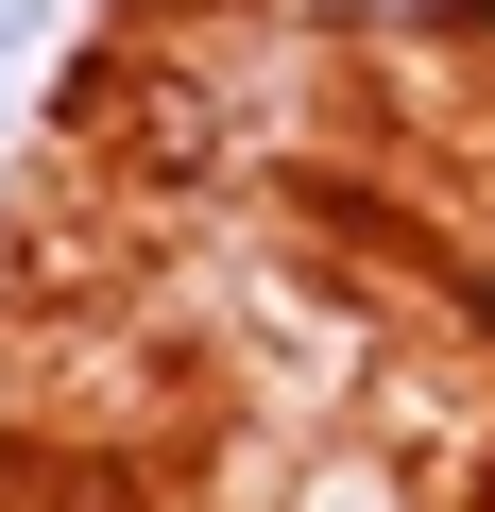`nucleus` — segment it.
Returning <instances> with one entry per match:
<instances>
[{"mask_svg": "<svg viewBox=\"0 0 495 512\" xmlns=\"http://www.w3.org/2000/svg\"><path fill=\"white\" fill-rule=\"evenodd\" d=\"M291 18H342V35H461L495 0H291Z\"/></svg>", "mask_w": 495, "mask_h": 512, "instance_id": "nucleus-1", "label": "nucleus"}]
</instances>
